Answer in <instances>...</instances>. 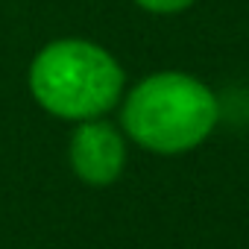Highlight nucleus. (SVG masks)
Returning a JSON list of instances; mask_svg holds the SVG:
<instances>
[{"label":"nucleus","instance_id":"obj_1","mask_svg":"<svg viewBox=\"0 0 249 249\" xmlns=\"http://www.w3.org/2000/svg\"><path fill=\"white\" fill-rule=\"evenodd\" d=\"M217 120L220 103L214 91L182 71L150 73L126 94L120 108L123 132L159 156H179L199 147Z\"/></svg>","mask_w":249,"mask_h":249},{"label":"nucleus","instance_id":"obj_2","mask_svg":"<svg viewBox=\"0 0 249 249\" xmlns=\"http://www.w3.org/2000/svg\"><path fill=\"white\" fill-rule=\"evenodd\" d=\"M30 91L41 108L65 120L103 117L123 94V71L108 50L85 38H59L30 65Z\"/></svg>","mask_w":249,"mask_h":249},{"label":"nucleus","instance_id":"obj_3","mask_svg":"<svg viewBox=\"0 0 249 249\" xmlns=\"http://www.w3.org/2000/svg\"><path fill=\"white\" fill-rule=\"evenodd\" d=\"M126 164V141L108 120H82L71 138V167L94 188L111 185Z\"/></svg>","mask_w":249,"mask_h":249},{"label":"nucleus","instance_id":"obj_4","mask_svg":"<svg viewBox=\"0 0 249 249\" xmlns=\"http://www.w3.org/2000/svg\"><path fill=\"white\" fill-rule=\"evenodd\" d=\"M132 3H138L144 12H153V15H176L188 9L194 0H132Z\"/></svg>","mask_w":249,"mask_h":249}]
</instances>
